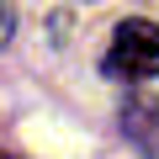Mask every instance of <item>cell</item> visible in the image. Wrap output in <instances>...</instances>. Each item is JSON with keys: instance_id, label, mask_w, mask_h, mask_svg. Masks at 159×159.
Wrapping results in <instances>:
<instances>
[{"instance_id": "1", "label": "cell", "mask_w": 159, "mask_h": 159, "mask_svg": "<svg viewBox=\"0 0 159 159\" xmlns=\"http://www.w3.org/2000/svg\"><path fill=\"white\" fill-rule=\"evenodd\" d=\"M101 69H106L111 80H154V74H159V27H154L148 16L117 21Z\"/></svg>"}, {"instance_id": "2", "label": "cell", "mask_w": 159, "mask_h": 159, "mask_svg": "<svg viewBox=\"0 0 159 159\" xmlns=\"http://www.w3.org/2000/svg\"><path fill=\"white\" fill-rule=\"evenodd\" d=\"M122 133L143 159H159V101L154 96H127L122 106Z\"/></svg>"}, {"instance_id": "3", "label": "cell", "mask_w": 159, "mask_h": 159, "mask_svg": "<svg viewBox=\"0 0 159 159\" xmlns=\"http://www.w3.org/2000/svg\"><path fill=\"white\" fill-rule=\"evenodd\" d=\"M11 27H16V6H11V0H0V48L11 43Z\"/></svg>"}]
</instances>
